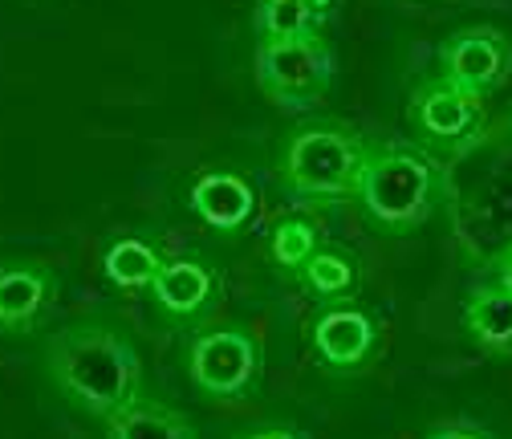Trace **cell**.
<instances>
[{
    "label": "cell",
    "mask_w": 512,
    "mask_h": 439,
    "mask_svg": "<svg viewBox=\"0 0 512 439\" xmlns=\"http://www.w3.org/2000/svg\"><path fill=\"white\" fill-rule=\"evenodd\" d=\"M45 366L57 391L86 415L110 419L118 407L139 399L143 362L131 338H122L110 326L78 322L57 330L45 346Z\"/></svg>",
    "instance_id": "6da1fadb"
},
{
    "label": "cell",
    "mask_w": 512,
    "mask_h": 439,
    "mask_svg": "<svg viewBox=\"0 0 512 439\" xmlns=\"http://www.w3.org/2000/svg\"><path fill=\"white\" fill-rule=\"evenodd\" d=\"M338 9H342V0H313V13H317V21H322V25H326Z\"/></svg>",
    "instance_id": "44dd1931"
},
{
    "label": "cell",
    "mask_w": 512,
    "mask_h": 439,
    "mask_svg": "<svg viewBox=\"0 0 512 439\" xmlns=\"http://www.w3.org/2000/svg\"><path fill=\"white\" fill-rule=\"evenodd\" d=\"M431 439H492L484 427H472V423H447L439 431H431Z\"/></svg>",
    "instance_id": "ac0fdd59"
},
{
    "label": "cell",
    "mask_w": 512,
    "mask_h": 439,
    "mask_svg": "<svg viewBox=\"0 0 512 439\" xmlns=\"http://www.w3.org/2000/svg\"><path fill=\"white\" fill-rule=\"evenodd\" d=\"M53 293V273L41 265H0V330H29Z\"/></svg>",
    "instance_id": "30bf717a"
},
{
    "label": "cell",
    "mask_w": 512,
    "mask_h": 439,
    "mask_svg": "<svg viewBox=\"0 0 512 439\" xmlns=\"http://www.w3.org/2000/svg\"><path fill=\"white\" fill-rule=\"evenodd\" d=\"M191 383L212 399H244L261 374V342L244 326H216L191 342Z\"/></svg>",
    "instance_id": "5b68a950"
},
{
    "label": "cell",
    "mask_w": 512,
    "mask_h": 439,
    "mask_svg": "<svg viewBox=\"0 0 512 439\" xmlns=\"http://www.w3.org/2000/svg\"><path fill=\"white\" fill-rule=\"evenodd\" d=\"M191 212H196L208 228H220V232H236L252 220L256 212V192L252 183L236 171H208L196 179L191 187Z\"/></svg>",
    "instance_id": "9c48e42d"
},
{
    "label": "cell",
    "mask_w": 512,
    "mask_h": 439,
    "mask_svg": "<svg viewBox=\"0 0 512 439\" xmlns=\"http://www.w3.org/2000/svg\"><path fill=\"white\" fill-rule=\"evenodd\" d=\"M252 29H256V41H277V37L322 33V21L313 13V0H256Z\"/></svg>",
    "instance_id": "9a60e30c"
},
{
    "label": "cell",
    "mask_w": 512,
    "mask_h": 439,
    "mask_svg": "<svg viewBox=\"0 0 512 439\" xmlns=\"http://www.w3.org/2000/svg\"><path fill=\"white\" fill-rule=\"evenodd\" d=\"M496 285L504 293H512V248H504V253L496 257Z\"/></svg>",
    "instance_id": "ffe728a7"
},
{
    "label": "cell",
    "mask_w": 512,
    "mask_h": 439,
    "mask_svg": "<svg viewBox=\"0 0 512 439\" xmlns=\"http://www.w3.org/2000/svg\"><path fill=\"white\" fill-rule=\"evenodd\" d=\"M301 285L313 293V297H322V301H350L354 289H358V265L354 257L338 253V248H317V253L305 261V269L297 273Z\"/></svg>",
    "instance_id": "5bb4252c"
},
{
    "label": "cell",
    "mask_w": 512,
    "mask_h": 439,
    "mask_svg": "<svg viewBox=\"0 0 512 439\" xmlns=\"http://www.w3.org/2000/svg\"><path fill=\"white\" fill-rule=\"evenodd\" d=\"M102 269H106V277H110L118 289H151V281L159 277L163 261H159V253H155L151 244L126 236V240H114V244H110Z\"/></svg>",
    "instance_id": "2e32d148"
},
{
    "label": "cell",
    "mask_w": 512,
    "mask_h": 439,
    "mask_svg": "<svg viewBox=\"0 0 512 439\" xmlns=\"http://www.w3.org/2000/svg\"><path fill=\"white\" fill-rule=\"evenodd\" d=\"M106 439H196V427L183 411L139 395L106 419Z\"/></svg>",
    "instance_id": "8fae6325"
},
{
    "label": "cell",
    "mask_w": 512,
    "mask_h": 439,
    "mask_svg": "<svg viewBox=\"0 0 512 439\" xmlns=\"http://www.w3.org/2000/svg\"><path fill=\"white\" fill-rule=\"evenodd\" d=\"M317 248H322L317 244V228L309 220H301V216H289V220H281L273 228V261L285 273H301Z\"/></svg>",
    "instance_id": "e0dca14e"
},
{
    "label": "cell",
    "mask_w": 512,
    "mask_h": 439,
    "mask_svg": "<svg viewBox=\"0 0 512 439\" xmlns=\"http://www.w3.org/2000/svg\"><path fill=\"white\" fill-rule=\"evenodd\" d=\"M334 82V53L322 33L256 41V86L281 110H309Z\"/></svg>",
    "instance_id": "277c9868"
},
{
    "label": "cell",
    "mask_w": 512,
    "mask_h": 439,
    "mask_svg": "<svg viewBox=\"0 0 512 439\" xmlns=\"http://www.w3.org/2000/svg\"><path fill=\"white\" fill-rule=\"evenodd\" d=\"M464 322H468L472 338H476L484 350L512 354V293H504L500 285L476 289V293L468 297Z\"/></svg>",
    "instance_id": "4fadbf2b"
},
{
    "label": "cell",
    "mask_w": 512,
    "mask_h": 439,
    "mask_svg": "<svg viewBox=\"0 0 512 439\" xmlns=\"http://www.w3.org/2000/svg\"><path fill=\"white\" fill-rule=\"evenodd\" d=\"M366 147L338 122H317L289 135L281 151V183L301 200H342L358 192Z\"/></svg>",
    "instance_id": "7a4b0ae2"
},
{
    "label": "cell",
    "mask_w": 512,
    "mask_h": 439,
    "mask_svg": "<svg viewBox=\"0 0 512 439\" xmlns=\"http://www.w3.org/2000/svg\"><path fill=\"white\" fill-rule=\"evenodd\" d=\"M240 439H301L293 427H281V423H269V427H252L248 435H240Z\"/></svg>",
    "instance_id": "d6986e66"
},
{
    "label": "cell",
    "mask_w": 512,
    "mask_h": 439,
    "mask_svg": "<svg viewBox=\"0 0 512 439\" xmlns=\"http://www.w3.org/2000/svg\"><path fill=\"white\" fill-rule=\"evenodd\" d=\"M508 66L512 49L500 29H464L443 45V78L468 90L472 98H484L492 86H500Z\"/></svg>",
    "instance_id": "8992f818"
},
{
    "label": "cell",
    "mask_w": 512,
    "mask_h": 439,
    "mask_svg": "<svg viewBox=\"0 0 512 439\" xmlns=\"http://www.w3.org/2000/svg\"><path fill=\"white\" fill-rule=\"evenodd\" d=\"M354 196L378 228H415L435 204V167L411 147H374L366 151Z\"/></svg>",
    "instance_id": "3957f363"
},
{
    "label": "cell",
    "mask_w": 512,
    "mask_h": 439,
    "mask_svg": "<svg viewBox=\"0 0 512 439\" xmlns=\"http://www.w3.org/2000/svg\"><path fill=\"white\" fill-rule=\"evenodd\" d=\"M151 293L167 313H175V318H191V313H200L212 301L216 273L200 261H163L159 277L151 281Z\"/></svg>",
    "instance_id": "7c38bea8"
},
{
    "label": "cell",
    "mask_w": 512,
    "mask_h": 439,
    "mask_svg": "<svg viewBox=\"0 0 512 439\" xmlns=\"http://www.w3.org/2000/svg\"><path fill=\"white\" fill-rule=\"evenodd\" d=\"M313 350L330 370H358L370 362L374 346H378V326L370 313L354 309V305H330L326 313H317L313 322Z\"/></svg>",
    "instance_id": "52a82bcc"
},
{
    "label": "cell",
    "mask_w": 512,
    "mask_h": 439,
    "mask_svg": "<svg viewBox=\"0 0 512 439\" xmlns=\"http://www.w3.org/2000/svg\"><path fill=\"white\" fill-rule=\"evenodd\" d=\"M476 110H480V98H472L468 90H460L456 82H427L415 102H411V118H415V127L431 139H443V143H452V139H464L472 127H476Z\"/></svg>",
    "instance_id": "ba28073f"
}]
</instances>
